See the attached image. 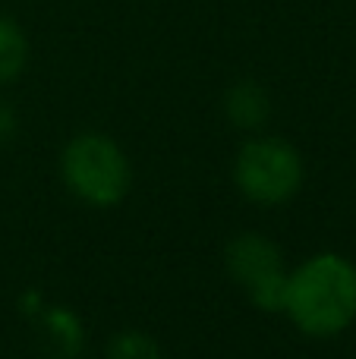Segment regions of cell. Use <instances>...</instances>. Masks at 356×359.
<instances>
[{
  "label": "cell",
  "instance_id": "5b68a950",
  "mask_svg": "<svg viewBox=\"0 0 356 359\" xmlns=\"http://www.w3.org/2000/svg\"><path fill=\"white\" fill-rule=\"evenodd\" d=\"M29 60V41L10 16H0V82H10L22 73Z\"/></svg>",
  "mask_w": 356,
  "mask_h": 359
},
{
  "label": "cell",
  "instance_id": "277c9868",
  "mask_svg": "<svg viewBox=\"0 0 356 359\" xmlns=\"http://www.w3.org/2000/svg\"><path fill=\"white\" fill-rule=\"evenodd\" d=\"M231 271L249 287L252 299L262 309H284L287 303V278L281 274V252L265 236H240L227 249Z\"/></svg>",
  "mask_w": 356,
  "mask_h": 359
},
{
  "label": "cell",
  "instance_id": "8992f818",
  "mask_svg": "<svg viewBox=\"0 0 356 359\" xmlns=\"http://www.w3.org/2000/svg\"><path fill=\"white\" fill-rule=\"evenodd\" d=\"M227 111H231V117L237 120V123L256 126V123H262L265 114H268V98H265V92L256 82H240V86L231 88V95H227Z\"/></svg>",
  "mask_w": 356,
  "mask_h": 359
},
{
  "label": "cell",
  "instance_id": "52a82bcc",
  "mask_svg": "<svg viewBox=\"0 0 356 359\" xmlns=\"http://www.w3.org/2000/svg\"><path fill=\"white\" fill-rule=\"evenodd\" d=\"M107 359H161V353H158V347H155L151 337L130 331V334H120L117 341L111 344Z\"/></svg>",
  "mask_w": 356,
  "mask_h": 359
},
{
  "label": "cell",
  "instance_id": "6da1fadb",
  "mask_svg": "<svg viewBox=\"0 0 356 359\" xmlns=\"http://www.w3.org/2000/svg\"><path fill=\"white\" fill-rule=\"evenodd\" d=\"M306 334H338L356 318V268L341 255H315L287 278V303Z\"/></svg>",
  "mask_w": 356,
  "mask_h": 359
},
{
  "label": "cell",
  "instance_id": "7a4b0ae2",
  "mask_svg": "<svg viewBox=\"0 0 356 359\" xmlns=\"http://www.w3.org/2000/svg\"><path fill=\"white\" fill-rule=\"evenodd\" d=\"M63 174L76 196L92 205H114L130 186L123 151L104 136H79L63 155Z\"/></svg>",
  "mask_w": 356,
  "mask_h": 359
},
{
  "label": "cell",
  "instance_id": "3957f363",
  "mask_svg": "<svg viewBox=\"0 0 356 359\" xmlns=\"http://www.w3.org/2000/svg\"><path fill=\"white\" fill-rule=\"evenodd\" d=\"M303 164L284 142H249L237 158V183L256 202H284L300 189Z\"/></svg>",
  "mask_w": 356,
  "mask_h": 359
}]
</instances>
